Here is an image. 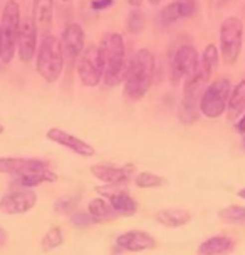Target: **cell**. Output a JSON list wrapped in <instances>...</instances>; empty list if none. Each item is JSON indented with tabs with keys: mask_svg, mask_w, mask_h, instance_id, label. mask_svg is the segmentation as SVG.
Returning a JSON list of instances; mask_svg holds the SVG:
<instances>
[{
	"mask_svg": "<svg viewBox=\"0 0 245 255\" xmlns=\"http://www.w3.org/2000/svg\"><path fill=\"white\" fill-rule=\"evenodd\" d=\"M99 51L104 59L103 83L106 88H116L126 79V74H128L124 39L120 32H106L99 42Z\"/></svg>",
	"mask_w": 245,
	"mask_h": 255,
	"instance_id": "cell-1",
	"label": "cell"
},
{
	"mask_svg": "<svg viewBox=\"0 0 245 255\" xmlns=\"http://www.w3.org/2000/svg\"><path fill=\"white\" fill-rule=\"evenodd\" d=\"M155 76V56L149 49H139L128 62L124 79V94L129 101L138 103L146 96Z\"/></svg>",
	"mask_w": 245,
	"mask_h": 255,
	"instance_id": "cell-2",
	"label": "cell"
},
{
	"mask_svg": "<svg viewBox=\"0 0 245 255\" xmlns=\"http://www.w3.org/2000/svg\"><path fill=\"white\" fill-rule=\"evenodd\" d=\"M66 61L61 42L51 34H45L35 52V69L45 83H56L64 71Z\"/></svg>",
	"mask_w": 245,
	"mask_h": 255,
	"instance_id": "cell-3",
	"label": "cell"
},
{
	"mask_svg": "<svg viewBox=\"0 0 245 255\" xmlns=\"http://www.w3.org/2000/svg\"><path fill=\"white\" fill-rule=\"evenodd\" d=\"M232 88V81L229 77H219L208 84L200 98V104H198L200 115L208 120H217L222 115H225Z\"/></svg>",
	"mask_w": 245,
	"mask_h": 255,
	"instance_id": "cell-4",
	"label": "cell"
},
{
	"mask_svg": "<svg viewBox=\"0 0 245 255\" xmlns=\"http://www.w3.org/2000/svg\"><path fill=\"white\" fill-rule=\"evenodd\" d=\"M20 7L15 0H7L2 10V19H0V27H2V39H3V47H2V59L3 64H8L12 61V57L15 56L17 49V37H19V29H20Z\"/></svg>",
	"mask_w": 245,
	"mask_h": 255,
	"instance_id": "cell-5",
	"label": "cell"
},
{
	"mask_svg": "<svg viewBox=\"0 0 245 255\" xmlns=\"http://www.w3.org/2000/svg\"><path fill=\"white\" fill-rule=\"evenodd\" d=\"M244 22L239 17H227L220 25V54L227 64L239 61L244 47Z\"/></svg>",
	"mask_w": 245,
	"mask_h": 255,
	"instance_id": "cell-6",
	"label": "cell"
},
{
	"mask_svg": "<svg viewBox=\"0 0 245 255\" xmlns=\"http://www.w3.org/2000/svg\"><path fill=\"white\" fill-rule=\"evenodd\" d=\"M78 77L86 88H96L104 76V59L99 45H88L76 61Z\"/></svg>",
	"mask_w": 245,
	"mask_h": 255,
	"instance_id": "cell-7",
	"label": "cell"
},
{
	"mask_svg": "<svg viewBox=\"0 0 245 255\" xmlns=\"http://www.w3.org/2000/svg\"><path fill=\"white\" fill-rule=\"evenodd\" d=\"M200 56H198L197 49L190 44L180 45L173 52V56L168 64V76H170V83L176 86L181 79L188 77L192 72L197 69Z\"/></svg>",
	"mask_w": 245,
	"mask_h": 255,
	"instance_id": "cell-8",
	"label": "cell"
},
{
	"mask_svg": "<svg viewBox=\"0 0 245 255\" xmlns=\"http://www.w3.org/2000/svg\"><path fill=\"white\" fill-rule=\"evenodd\" d=\"M37 34L39 29L35 25L32 15L22 17L19 37H17V56H19L22 62H30L35 57L37 45H39Z\"/></svg>",
	"mask_w": 245,
	"mask_h": 255,
	"instance_id": "cell-9",
	"label": "cell"
},
{
	"mask_svg": "<svg viewBox=\"0 0 245 255\" xmlns=\"http://www.w3.org/2000/svg\"><path fill=\"white\" fill-rule=\"evenodd\" d=\"M37 203V193L32 188L10 191L0 200V213L3 215H20L30 212Z\"/></svg>",
	"mask_w": 245,
	"mask_h": 255,
	"instance_id": "cell-10",
	"label": "cell"
},
{
	"mask_svg": "<svg viewBox=\"0 0 245 255\" xmlns=\"http://www.w3.org/2000/svg\"><path fill=\"white\" fill-rule=\"evenodd\" d=\"M61 49L64 54V61L72 66L78 61V57L81 56V52L84 51V30L83 27L76 22H69L66 24L64 30L61 34Z\"/></svg>",
	"mask_w": 245,
	"mask_h": 255,
	"instance_id": "cell-11",
	"label": "cell"
},
{
	"mask_svg": "<svg viewBox=\"0 0 245 255\" xmlns=\"http://www.w3.org/2000/svg\"><path fill=\"white\" fill-rule=\"evenodd\" d=\"M99 193H104V197L110 200V205L113 210L116 212V215L120 217H131L138 212V203L131 197L128 191H122L118 188L116 185H108L103 188H98Z\"/></svg>",
	"mask_w": 245,
	"mask_h": 255,
	"instance_id": "cell-12",
	"label": "cell"
},
{
	"mask_svg": "<svg viewBox=\"0 0 245 255\" xmlns=\"http://www.w3.org/2000/svg\"><path fill=\"white\" fill-rule=\"evenodd\" d=\"M47 138L56 144H61L67 149H71L72 153L79 154V156H84V158H91L96 154V149H94L88 141L78 138V136L67 133V131L61 129V128H51L47 131Z\"/></svg>",
	"mask_w": 245,
	"mask_h": 255,
	"instance_id": "cell-13",
	"label": "cell"
},
{
	"mask_svg": "<svg viewBox=\"0 0 245 255\" xmlns=\"http://www.w3.org/2000/svg\"><path fill=\"white\" fill-rule=\"evenodd\" d=\"M156 247V240L143 230H129L118 235L116 249L124 252H144Z\"/></svg>",
	"mask_w": 245,
	"mask_h": 255,
	"instance_id": "cell-14",
	"label": "cell"
},
{
	"mask_svg": "<svg viewBox=\"0 0 245 255\" xmlns=\"http://www.w3.org/2000/svg\"><path fill=\"white\" fill-rule=\"evenodd\" d=\"M91 173L99 180L104 181L106 185H116L121 186L128 183L131 180V173L133 168L131 166H115V165H94L91 168Z\"/></svg>",
	"mask_w": 245,
	"mask_h": 255,
	"instance_id": "cell-15",
	"label": "cell"
},
{
	"mask_svg": "<svg viewBox=\"0 0 245 255\" xmlns=\"http://www.w3.org/2000/svg\"><path fill=\"white\" fill-rule=\"evenodd\" d=\"M44 168H49V163L39 158H0V173L8 175H22Z\"/></svg>",
	"mask_w": 245,
	"mask_h": 255,
	"instance_id": "cell-16",
	"label": "cell"
},
{
	"mask_svg": "<svg viewBox=\"0 0 245 255\" xmlns=\"http://www.w3.org/2000/svg\"><path fill=\"white\" fill-rule=\"evenodd\" d=\"M235 242L227 235H213L198 245V255H227L232 254Z\"/></svg>",
	"mask_w": 245,
	"mask_h": 255,
	"instance_id": "cell-17",
	"label": "cell"
},
{
	"mask_svg": "<svg viewBox=\"0 0 245 255\" xmlns=\"http://www.w3.org/2000/svg\"><path fill=\"white\" fill-rule=\"evenodd\" d=\"M56 181H57L56 173L51 171L49 168H44V170H35V171L22 173V175H15L13 185L20 186V188H34V186H39L42 183H56Z\"/></svg>",
	"mask_w": 245,
	"mask_h": 255,
	"instance_id": "cell-18",
	"label": "cell"
},
{
	"mask_svg": "<svg viewBox=\"0 0 245 255\" xmlns=\"http://www.w3.org/2000/svg\"><path fill=\"white\" fill-rule=\"evenodd\" d=\"M32 19L39 30L47 32L54 20V0H32Z\"/></svg>",
	"mask_w": 245,
	"mask_h": 255,
	"instance_id": "cell-19",
	"label": "cell"
},
{
	"mask_svg": "<svg viewBox=\"0 0 245 255\" xmlns=\"http://www.w3.org/2000/svg\"><path fill=\"white\" fill-rule=\"evenodd\" d=\"M155 220L168 229H178V227L187 225L192 220V215L185 208H165L155 213Z\"/></svg>",
	"mask_w": 245,
	"mask_h": 255,
	"instance_id": "cell-20",
	"label": "cell"
},
{
	"mask_svg": "<svg viewBox=\"0 0 245 255\" xmlns=\"http://www.w3.org/2000/svg\"><path fill=\"white\" fill-rule=\"evenodd\" d=\"M245 113V79L232 88L229 104H227V116L229 120H237Z\"/></svg>",
	"mask_w": 245,
	"mask_h": 255,
	"instance_id": "cell-21",
	"label": "cell"
},
{
	"mask_svg": "<svg viewBox=\"0 0 245 255\" xmlns=\"http://www.w3.org/2000/svg\"><path fill=\"white\" fill-rule=\"evenodd\" d=\"M88 212L93 215V218L96 220L98 223H103V222H110L113 218H116V212L113 210V207L110 205V202L103 198H94L91 200L89 205H88Z\"/></svg>",
	"mask_w": 245,
	"mask_h": 255,
	"instance_id": "cell-22",
	"label": "cell"
},
{
	"mask_svg": "<svg viewBox=\"0 0 245 255\" xmlns=\"http://www.w3.org/2000/svg\"><path fill=\"white\" fill-rule=\"evenodd\" d=\"M144 25H146V15L141 10V7H131V10L126 15V29L129 34H141Z\"/></svg>",
	"mask_w": 245,
	"mask_h": 255,
	"instance_id": "cell-23",
	"label": "cell"
},
{
	"mask_svg": "<svg viewBox=\"0 0 245 255\" xmlns=\"http://www.w3.org/2000/svg\"><path fill=\"white\" fill-rule=\"evenodd\" d=\"M219 218L229 225H245V207H227L219 212Z\"/></svg>",
	"mask_w": 245,
	"mask_h": 255,
	"instance_id": "cell-24",
	"label": "cell"
},
{
	"mask_svg": "<svg viewBox=\"0 0 245 255\" xmlns=\"http://www.w3.org/2000/svg\"><path fill=\"white\" fill-rule=\"evenodd\" d=\"M200 103H195V101H187V99H181L180 103V109H178V116L181 123L185 125H192L198 120L200 116Z\"/></svg>",
	"mask_w": 245,
	"mask_h": 255,
	"instance_id": "cell-25",
	"label": "cell"
},
{
	"mask_svg": "<svg viewBox=\"0 0 245 255\" xmlns=\"http://www.w3.org/2000/svg\"><path fill=\"white\" fill-rule=\"evenodd\" d=\"M62 244H64V234H62V230L59 229V227H52V229H49L47 232H45L42 242H40V245H42V249L45 250V252L61 247Z\"/></svg>",
	"mask_w": 245,
	"mask_h": 255,
	"instance_id": "cell-26",
	"label": "cell"
},
{
	"mask_svg": "<svg viewBox=\"0 0 245 255\" xmlns=\"http://www.w3.org/2000/svg\"><path fill=\"white\" fill-rule=\"evenodd\" d=\"M158 19H160V22L163 25H173L175 22L183 19V17H181V12H180L178 2H171V3H168V5L163 7L160 10Z\"/></svg>",
	"mask_w": 245,
	"mask_h": 255,
	"instance_id": "cell-27",
	"label": "cell"
},
{
	"mask_svg": "<svg viewBox=\"0 0 245 255\" xmlns=\"http://www.w3.org/2000/svg\"><path fill=\"white\" fill-rule=\"evenodd\" d=\"M134 183L139 188H158V186L165 185V178L155 175V173L149 171H141L134 176Z\"/></svg>",
	"mask_w": 245,
	"mask_h": 255,
	"instance_id": "cell-28",
	"label": "cell"
},
{
	"mask_svg": "<svg viewBox=\"0 0 245 255\" xmlns=\"http://www.w3.org/2000/svg\"><path fill=\"white\" fill-rule=\"evenodd\" d=\"M78 197H62L54 203V212L59 213V215H67V213H72L78 208Z\"/></svg>",
	"mask_w": 245,
	"mask_h": 255,
	"instance_id": "cell-29",
	"label": "cell"
},
{
	"mask_svg": "<svg viewBox=\"0 0 245 255\" xmlns=\"http://www.w3.org/2000/svg\"><path fill=\"white\" fill-rule=\"evenodd\" d=\"M96 220L89 212H72L71 213V225L76 229H88V227L96 225Z\"/></svg>",
	"mask_w": 245,
	"mask_h": 255,
	"instance_id": "cell-30",
	"label": "cell"
},
{
	"mask_svg": "<svg viewBox=\"0 0 245 255\" xmlns=\"http://www.w3.org/2000/svg\"><path fill=\"white\" fill-rule=\"evenodd\" d=\"M219 57H220V52L215 44H208L202 54V59L208 64V66H212L213 69H217V66H219Z\"/></svg>",
	"mask_w": 245,
	"mask_h": 255,
	"instance_id": "cell-31",
	"label": "cell"
},
{
	"mask_svg": "<svg viewBox=\"0 0 245 255\" xmlns=\"http://www.w3.org/2000/svg\"><path fill=\"white\" fill-rule=\"evenodd\" d=\"M54 7H56V12L61 15V19L69 24L72 15V0H54Z\"/></svg>",
	"mask_w": 245,
	"mask_h": 255,
	"instance_id": "cell-32",
	"label": "cell"
},
{
	"mask_svg": "<svg viewBox=\"0 0 245 255\" xmlns=\"http://www.w3.org/2000/svg\"><path fill=\"white\" fill-rule=\"evenodd\" d=\"M180 5V12H181V17H192L195 15L197 12V2L195 0H176Z\"/></svg>",
	"mask_w": 245,
	"mask_h": 255,
	"instance_id": "cell-33",
	"label": "cell"
},
{
	"mask_svg": "<svg viewBox=\"0 0 245 255\" xmlns=\"http://www.w3.org/2000/svg\"><path fill=\"white\" fill-rule=\"evenodd\" d=\"M113 3H115V0H93L91 2V8L93 10H106V8H110Z\"/></svg>",
	"mask_w": 245,
	"mask_h": 255,
	"instance_id": "cell-34",
	"label": "cell"
},
{
	"mask_svg": "<svg viewBox=\"0 0 245 255\" xmlns=\"http://www.w3.org/2000/svg\"><path fill=\"white\" fill-rule=\"evenodd\" d=\"M235 131L240 134H245V113L240 118H237V123H235Z\"/></svg>",
	"mask_w": 245,
	"mask_h": 255,
	"instance_id": "cell-35",
	"label": "cell"
},
{
	"mask_svg": "<svg viewBox=\"0 0 245 255\" xmlns=\"http://www.w3.org/2000/svg\"><path fill=\"white\" fill-rule=\"evenodd\" d=\"M7 240H8L7 230H3L2 227H0V247H3V245L7 244Z\"/></svg>",
	"mask_w": 245,
	"mask_h": 255,
	"instance_id": "cell-36",
	"label": "cell"
},
{
	"mask_svg": "<svg viewBox=\"0 0 245 255\" xmlns=\"http://www.w3.org/2000/svg\"><path fill=\"white\" fill-rule=\"evenodd\" d=\"M126 3L131 7H141L143 5V0H126Z\"/></svg>",
	"mask_w": 245,
	"mask_h": 255,
	"instance_id": "cell-37",
	"label": "cell"
},
{
	"mask_svg": "<svg viewBox=\"0 0 245 255\" xmlns=\"http://www.w3.org/2000/svg\"><path fill=\"white\" fill-rule=\"evenodd\" d=\"M148 3H149V5H153V7H158V5H161V3H163V0H148Z\"/></svg>",
	"mask_w": 245,
	"mask_h": 255,
	"instance_id": "cell-38",
	"label": "cell"
},
{
	"mask_svg": "<svg viewBox=\"0 0 245 255\" xmlns=\"http://www.w3.org/2000/svg\"><path fill=\"white\" fill-rule=\"evenodd\" d=\"M2 47H3V39H2V27H0V56H2Z\"/></svg>",
	"mask_w": 245,
	"mask_h": 255,
	"instance_id": "cell-39",
	"label": "cell"
},
{
	"mask_svg": "<svg viewBox=\"0 0 245 255\" xmlns=\"http://www.w3.org/2000/svg\"><path fill=\"white\" fill-rule=\"evenodd\" d=\"M237 195H239V197H240V198H244V200H245V188H242V190H239V193H237Z\"/></svg>",
	"mask_w": 245,
	"mask_h": 255,
	"instance_id": "cell-40",
	"label": "cell"
},
{
	"mask_svg": "<svg viewBox=\"0 0 245 255\" xmlns=\"http://www.w3.org/2000/svg\"><path fill=\"white\" fill-rule=\"evenodd\" d=\"M242 146H244V149H245V138H244V144H242Z\"/></svg>",
	"mask_w": 245,
	"mask_h": 255,
	"instance_id": "cell-41",
	"label": "cell"
}]
</instances>
